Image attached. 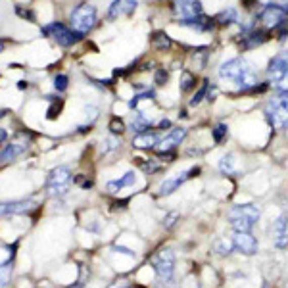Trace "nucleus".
<instances>
[{"mask_svg": "<svg viewBox=\"0 0 288 288\" xmlns=\"http://www.w3.org/2000/svg\"><path fill=\"white\" fill-rule=\"evenodd\" d=\"M219 79L238 86L242 92H250L254 86L259 85L258 73L250 67V64L242 58H232L219 66Z\"/></svg>", "mask_w": 288, "mask_h": 288, "instance_id": "1", "label": "nucleus"}, {"mask_svg": "<svg viewBox=\"0 0 288 288\" xmlns=\"http://www.w3.org/2000/svg\"><path fill=\"white\" fill-rule=\"evenodd\" d=\"M259 208L254 204H244V206H232L229 210V221L234 232H250L254 225L259 221Z\"/></svg>", "mask_w": 288, "mask_h": 288, "instance_id": "2", "label": "nucleus"}, {"mask_svg": "<svg viewBox=\"0 0 288 288\" xmlns=\"http://www.w3.org/2000/svg\"><path fill=\"white\" fill-rule=\"evenodd\" d=\"M265 117L273 129H286L288 127V92L273 96L265 106Z\"/></svg>", "mask_w": 288, "mask_h": 288, "instance_id": "3", "label": "nucleus"}, {"mask_svg": "<svg viewBox=\"0 0 288 288\" xmlns=\"http://www.w3.org/2000/svg\"><path fill=\"white\" fill-rule=\"evenodd\" d=\"M154 271H156V278L158 284H165L169 286L173 284V277H175V254L171 250H162L160 254H156L152 259Z\"/></svg>", "mask_w": 288, "mask_h": 288, "instance_id": "4", "label": "nucleus"}, {"mask_svg": "<svg viewBox=\"0 0 288 288\" xmlns=\"http://www.w3.org/2000/svg\"><path fill=\"white\" fill-rule=\"evenodd\" d=\"M69 23H71L73 31L81 33V35L86 33V31H90L96 23V8L92 4H79V6L71 12Z\"/></svg>", "mask_w": 288, "mask_h": 288, "instance_id": "5", "label": "nucleus"}, {"mask_svg": "<svg viewBox=\"0 0 288 288\" xmlns=\"http://www.w3.org/2000/svg\"><path fill=\"white\" fill-rule=\"evenodd\" d=\"M259 21L269 29H278L286 23L288 19V8L280 6L277 2H271L267 6H263V10L258 14Z\"/></svg>", "mask_w": 288, "mask_h": 288, "instance_id": "6", "label": "nucleus"}, {"mask_svg": "<svg viewBox=\"0 0 288 288\" xmlns=\"http://www.w3.org/2000/svg\"><path fill=\"white\" fill-rule=\"evenodd\" d=\"M69 184H71V173L66 165L52 169L48 175L46 181V190L50 196H64L69 190Z\"/></svg>", "mask_w": 288, "mask_h": 288, "instance_id": "7", "label": "nucleus"}, {"mask_svg": "<svg viewBox=\"0 0 288 288\" xmlns=\"http://www.w3.org/2000/svg\"><path fill=\"white\" fill-rule=\"evenodd\" d=\"M42 35L52 37L60 46H73L77 40L81 38V33L66 27L64 23H50V25L42 29Z\"/></svg>", "mask_w": 288, "mask_h": 288, "instance_id": "8", "label": "nucleus"}, {"mask_svg": "<svg viewBox=\"0 0 288 288\" xmlns=\"http://www.w3.org/2000/svg\"><path fill=\"white\" fill-rule=\"evenodd\" d=\"M198 173H200V167L194 165V167L186 169V171H181V173H177V175H173V177H169V179H165V181L160 184V194H162V196H169V194H173V192L177 190L181 184H184L188 179L196 177Z\"/></svg>", "mask_w": 288, "mask_h": 288, "instance_id": "9", "label": "nucleus"}, {"mask_svg": "<svg viewBox=\"0 0 288 288\" xmlns=\"http://www.w3.org/2000/svg\"><path fill=\"white\" fill-rule=\"evenodd\" d=\"M271 236L277 248H288V215L282 213L271 225Z\"/></svg>", "mask_w": 288, "mask_h": 288, "instance_id": "10", "label": "nucleus"}, {"mask_svg": "<svg viewBox=\"0 0 288 288\" xmlns=\"http://www.w3.org/2000/svg\"><path fill=\"white\" fill-rule=\"evenodd\" d=\"M35 208L33 200H14V202H0V217L10 215H23Z\"/></svg>", "mask_w": 288, "mask_h": 288, "instance_id": "11", "label": "nucleus"}, {"mask_svg": "<svg viewBox=\"0 0 288 288\" xmlns=\"http://www.w3.org/2000/svg\"><path fill=\"white\" fill-rule=\"evenodd\" d=\"M232 246H234L236 252L244 254V256H254L258 252V240L254 238L250 232H234Z\"/></svg>", "mask_w": 288, "mask_h": 288, "instance_id": "12", "label": "nucleus"}, {"mask_svg": "<svg viewBox=\"0 0 288 288\" xmlns=\"http://www.w3.org/2000/svg\"><path fill=\"white\" fill-rule=\"evenodd\" d=\"M175 12L181 19H192L204 14L200 0H175Z\"/></svg>", "mask_w": 288, "mask_h": 288, "instance_id": "13", "label": "nucleus"}, {"mask_svg": "<svg viewBox=\"0 0 288 288\" xmlns=\"http://www.w3.org/2000/svg\"><path fill=\"white\" fill-rule=\"evenodd\" d=\"M186 136V129L184 127H177V129H171L167 136H163L160 140V146H158V152H173L179 144L184 140Z\"/></svg>", "mask_w": 288, "mask_h": 288, "instance_id": "14", "label": "nucleus"}, {"mask_svg": "<svg viewBox=\"0 0 288 288\" xmlns=\"http://www.w3.org/2000/svg\"><path fill=\"white\" fill-rule=\"evenodd\" d=\"M136 8V0H114L108 8V19H119L121 16L133 14Z\"/></svg>", "mask_w": 288, "mask_h": 288, "instance_id": "15", "label": "nucleus"}, {"mask_svg": "<svg viewBox=\"0 0 288 288\" xmlns=\"http://www.w3.org/2000/svg\"><path fill=\"white\" fill-rule=\"evenodd\" d=\"M156 144H160V134L156 131H144V133H138L133 138L134 148H142V150L156 148Z\"/></svg>", "mask_w": 288, "mask_h": 288, "instance_id": "16", "label": "nucleus"}, {"mask_svg": "<svg viewBox=\"0 0 288 288\" xmlns=\"http://www.w3.org/2000/svg\"><path fill=\"white\" fill-rule=\"evenodd\" d=\"M27 140H16V142L8 144L2 152H0V162L6 163V162H12V160H16L18 156H21V154L27 150Z\"/></svg>", "mask_w": 288, "mask_h": 288, "instance_id": "17", "label": "nucleus"}, {"mask_svg": "<svg viewBox=\"0 0 288 288\" xmlns=\"http://www.w3.org/2000/svg\"><path fill=\"white\" fill-rule=\"evenodd\" d=\"M267 38H269L267 31H261V29H252L250 33H246V35H244L242 48H244V50H252V48L263 44Z\"/></svg>", "mask_w": 288, "mask_h": 288, "instance_id": "18", "label": "nucleus"}, {"mask_svg": "<svg viewBox=\"0 0 288 288\" xmlns=\"http://www.w3.org/2000/svg\"><path fill=\"white\" fill-rule=\"evenodd\" d=\"M181 25L184 27H190V29H196V31H211L213 25H215V19L213 18H208V16H198V18H192V19H181L179 21Z\"/></svg>", "mask_w": 288, "mask_h": 288, "instance_id": "19", "label": "nucleus"}, {"mask_svg": "<svg viewBox=\"0 0 288 288\" xmlns=\"http://www.w3.org/2000/svg\"><path fill=\"white\" fill-rule=\"evenodd\" d=\"M134 181H136V175H134V171H127L121 179L108 182V186H106V188H108V192H112V194H117L119 190H123L125 186H133Z\"/></svg>", "mask_w": 288, "mask_h": 288, "instance_id": "20", "label": "nucleus"}, {"mask_svg": "<svg viewBox=\"0 0 288 288\" xmlns=\"http://www.w3.org/2000/svg\"><path fill=\"white\" fill-rule=\"evenodd\" d=\"M150 125H152V117H148L144 112H136V114L133 115V119H131V129H133L136 134L148 131Z\"/></svg>", "mask_w": 288, "mask_h": 288, "instance_id": "21", "label": "nucleus"}, {"mask_svg": "<svg viewBox=\"0 0 288 288\" xmlns=\"http://www.w3.org/2000/svg\"><path fill=\"white\" fill-rule=\"evenodd\" d=\"M219 171L223 175H236L238 171V160L234 154H225L219 162Z\"/></svg>", "mask_w": 288, "mask_h": 288, "instance_id": "22", "label": "nucleus"}, {"mask_svg": "<svg viewBox=\"0 0 288 288\" xmlns=\"http://www.w3.org/2000/svg\"><path fill=\"white\" fill-rule=\"evenodd\" d=\"M213 19H215L217 25H230V23H236V21H238V12L234 8H227V10H223V12H219Z\"/></svg>", "mask_w": 288, "mask_h": 288, "instance_id": "23", "label": "nucleus"}, {"mask_svg": "<svg viewBox=\"0 0 288 288\" xmlns=\"http://www.w3.org/2000/svg\"><path fill=\"white\" fill-rule=\"evenodd\" d=\"M152 46L156 48V50H167V48H171V38H169L167 33L158 31V33L152 35Z\"/></svg>", "mask_w": 288, "mask_h": 288, "instance_id": "24", "label": "nucleus"}, {"mask_svg": "<svg viewBox=\"0 0 288 288\" xmlns=\"http://www.w3.org/2000/svg\"><path fill=\"white\" fill-rule=\"evenodd\" d=\"M213 248H215V252H217L219 256H229L230 252L234 250V246H232V240L219 238V240H215V244H213Z\"/></svg>", "mask_w": 288, "mask_h": 288, "instance_id": "25", "label": "nucleus"}, {"mask_svg": "<svg viewBox=\"0 0 288 288\" xmlns=\"http://www.w3.org/2000/svg\"><path fill=\"white\" fill-rule=\"evenodd\" d=\"M196 86V77L192 75L190 71H182L181 75V90L182 92H188Z\"/></svg>", "mask_w": 288, "mask_h": 288, "instance_id": "26", "label": "nucleus"}, {"mask_svg": "<svg viewBox=\"0 0 288 288\" xmlns=\"http://www.w3.org/2000/svg\"><path fill=\"white\" fill-rule=\"evenodd\" d=\"M208 92H210V83H208V81H204V83H202V86H200V90H198L196 94L192 96L190 106H198V104H200L202 100L206 98V94H208Z\"/></svg>", "mask_w": 288, "mask_h": 288, "instance_id": "27", "label": "nucleus"}, {"mask_svg": "<svg viewBox=\"0 0 288 288\" xmlns=\"http://www.w3.org/2000/svg\"><path fill=\"white\" fill-rule=\"evenodd\" d=\"M10 275H12V267H10V263L6 261L4 265H0V288L6 286L10 280Z\"/></svg>", "mask_w": 288, "mask_h": 288, "instance_id": "28", "label": "nucleus"}, {"mask_svg": "<svg viewBox=\"0 0 288 288\" xmlns=\"http://www.w3.org/2000/svg\"><path fill=\"white\" fill-rule=\"evenodd\" d=\"M225 136H227V125H223V123L215 125V129H213V140L217 144H221Z\"/></svg>", "mask_w": 288, "mask_h": 288, "instance_id": "29", "label": "nucleus"}, {"mask_svg": "<svg viewBox=\"0 0 288 288\" xmlns=\"http://www.w3.org/2000/svg\"><path fill=\"white\" fill-rule=\"evenodd\" d=\"M273 86H275L277 90H280V92H288V67L284 69V73L278 77V81Z\"/></svg>", "mask_w": 288, "mask_h": 288, "instance_id": "30", "label": "nucleus"}, {"mask_svg": "<svg viewBox=\"0 0 288 288\" xmlns=\"http://www.w3.org/2000/svg\"><path fill=\"white\" fill-rule=\"evenodd\" d=\"M110 131H112V134H121L125 131V125H123V121L119 119V117H114L112 121H110Z\"/></svg>", "mask_w": 288, "mask_h": 288, "instance_id": "31", "label": "nucleus"}, {"mask_svg": "<svg viewBox=\"0 0 288 288\" xmlns=\"http://www.w3.org/2000/svg\"><path fill=\"white\" fill-rule=\"evenodd\" d=\"M62 106H64V102H62V100H58V102H54V104L50 106V108H48V119H56L58 115H60Z\"/></svg>", "mask_w": 288, "mask_h": 288, "instance_id": "32", "label": "nucleus"}, {"mask_svg": "<svg viewBox=\"0 0 288 288\" xmlns=\"http://www.w3.org/2000/svg\"><path fill=\"white\" fill-rule=\"evenodd\" d=\"M104 144H106V146L102 148V150H104V154H108V152H112V150H115V148H117L119 140H117L115 136H108V138L104 140Z\"/></svg>", "mask_w": 288, "mask_h": 288, "instance_id": "33", "label": "nucleus"}, {"mask_svg": "<svg viewBox=\"0 0 288 288\" xmlns=\"http://www.w3.org/2000/svg\"><path fill=\"white\" fill-rule=\"evenodd\" d=\"M177 219H179V213H177V211H171V213H167V215H165V219H163V225H165V229H171L173 225L177 223Z\"/></svg>", "mask_w": 288, "mask_h": 288, "instance_id": "34", "label": "nucleus"}, {"mask_svg": "<svg viewBox=\"0 0 288 288\" xmlns=\"http://www.w3.org/2000/svg\"><path fill=\"white\" fill-rule=\"evenodd\" d=\"M67 81H69L67 75H56V79H54V86H56V90H60V92H62V90H66Z\"/></svg>", "mask_w": 288, "mask_h": 288, "instance_id": "35", "label": "nucleus"}, {"mask_svg": "<svg viewBox=\"0 0 288 288\" xmlns=\"http://www.w3.org/2000/svg\"><path fill=\"white\" fill-rule=\"evenodd\" d=\"M154 81H156V85H160V86L165 85V81H167V71H165V69H158Z\"/></svg>", "mask_w": 288, "mask_h": 288, "instance_id": "36", "label": "nucleus"}, {"mask_svg": "<svg viewBox=\"0 0 288 288\" xmlns=\"http://www.w3.org/2000/svg\"><path fill=\"white\" fill-rule=\"evenodd\" d=\"M73 182H75V184H79V186H83V188H88V186H92V181L85 179V175H77L75 179H73Z\"/></svg>", "mask_w": 288, "mask_h": 288, "instance_id": "37", "label": "nucleus"}, {"mask_svg": "<svg viewBox=\"0 0 288 288\" xmlns=\"http://www.w3.org/2000/svg\"><path fill=\"white\" fill-rule=\"evenodd\" d=\"M16 12H18L19 16H21V18H25V19H31V21H35V14H33V12H29V10H23V8H16Z\"/></svg>", "mask_w": 288, "mask_h": 288, "instance_id": "38", "label": "nucleus"}, {"mask_svg": "<svg viewBox=\"0 0 288 288\" xmlns=\"http://www.w3.org/2000/svg\"><path fill=\"white\" fill-rule=\"evenodd\" d=\"M117 252H121V254H125V256H129V258H134V252H131L129 248H123V246H114Z\"/></svg>", "mask_w": 288, "mask_h": 288, "instance_id": "39", "label": "nucleus"}, {"mask_svg": "<svg viewBox=\"0 0 288 288\" xmlns=\"http://www.w3.org/2000/svg\"><path fill=\"white\" fill-rule=\"evenodd\" d=\"M169 127H171V121H169V119H162V121L158 123V129H162V131L169 129Z\"/></svg>", "mask_w": 288, "mask_h": 288, "instance_id": "40", "label": "nucleus"}, {"mask_svg": "<svg viewBox=\"0 0 288 288\" xmlns=\"http://www.w3.org/2000/svg\"><path fill=\"white\" fill-rule=\"evenodd\" d=\"M8 138V133H6V129H0V142H4Z\"/></svg>", "mask_w": 288, "mask_h": 288, "instance_id": "41", "label": "nucleus"}, {"mask_svg": "<svg viewBox=\"0 0 288 288\" xmlns=\"http://www.w3.org/2000/svg\"><path fill=\"white\" fill-rule=\"evenodd\" d=\"M244 6H246V8H254V6H256V0H244Z\"/></svg>", "mask_w": 288, "mask_h": 288, "instance_id": "42", "label": "nucleus"}, {"mask_svg": "<svg viewBox=\"0 0 288 288\" xmlns=\"http://www.w3.org/2000/svg\"><path fill=\"white\" fill-rule=\"evenodd\" d=\"M277 4H280V6H288V0H275Z\"/></svg>", "mask_w": 288, "mask_h": 288, "instance_id": "43", "label": "nucleus"}, {"mask_svg": "<svg viewBox=\"0 0 288 288\" xmlns=\"http://www.w3.org/2000/svg\"><path fill=\"white\" fill-rule=\"evenodd\" d=\"M0 52H4V42H0Z\"/></svg>", "mask_w": 288, "mask_h": 288, "instance_id": "44", "label": "nucleus"}, {"mask_svg": "<svg viewBox=\"0 0 288 288\" xmlns=\"http://www.w3.org/2000/svg\"><path fill=\"white\" fill-rule=\"evenodd\" d=\"M4 114H6V112H0V117H4Z\"/></svg>", "mask_w": 288, "mask_h": 288, "instance_id": "45", "label": "nucleus"}, {"mask_svg": "<svg viewBox=\"0 0 288 288\" xmlns=\"http://www.w3.org/2000/svg\"><path fill=\"white\" fill-rule=\"evenodd\" d=\"M71 288H81V286H71Z\"/></svg>", "mask_w": 288, "mask_h": 288, "instance_id": "46", "label": "nucleus"}]
</instances>
